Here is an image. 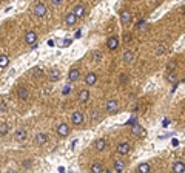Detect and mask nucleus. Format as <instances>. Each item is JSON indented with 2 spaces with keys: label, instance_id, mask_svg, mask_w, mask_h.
I'll list each match as a JSON object with an SVG mask.
<instances>
[{
  "label": "nucleus",
  "instance_id": "423d86ee",
  "mask_svg": "<svg viewBox=\"0 0 185 173\" xmlns=\"http://www.w3.org/2000/svg\"><path fill=\"white\" fill-rule=\"evenodd\" d=\"M106 46H108V49H117V46H119L117 36H111V37L106 40Z\"/></svg>",
  "mask_w": 185,
  "mask_h": 173
},
{
  "label": "nucleus",
  "instance_id": "393cba45",
  "mask_svg": "<svg viewBox=\"0 0 185 173\" xmlns=\"http://www.w3.org/2000/svg\"><path fill=\"white\" fill-rule=\"evenodd\" d=\"M91 173H102V166H100V162H92Z\"/></svg>",
  "mask_w": 185,
  "mask_h": 173
},
{
  "label": "nucleus",
  "instance_id": "2eb2a0df",
  "mask_svg": "<svg viewBox=\"0 0 185 173\" xmlns=\"http://www.w3.org/2000/svg\"><path fill=\"white\" fill-rule=\"evenodd\" d=\"M133 60H134V53H133L131 49L125 51V54H124V62H125V63H131Z\"/></svg>",
  "mask_w": 185,
  "mask_h": 173
},
{
  "label": "nucleus",
  "instance_id": "a211bd4d",
  "mask_svg": "<svg viewBox=\"0 0 185 173\" xmlns=\"http://www.w3.org/2000/svg\"><path fill=\"white\" fill-rule=\"evenodd\" d=\"M131 133H133L134 136H142V134H145V130L142 129L139 124H136V125L131 127Z\"/></svg>",
  "mask_w": 185,
  "mask_h": 173
},
{
  "label": "nucleus",
  "instance_id": "c756f323",
  "mask_svg": "<svg viewBox=\"0 0 185 173\" xmlns=\"http://www.w3.org/2000/svg\"><path fill=\"white\" fill-rule=\"evenodd\" d=\"M70 45H71V40H70V39H65V40L60 42V46H70Z\"/></svg>",
  "mask_w": 185,
  "mask_h": 173
},
{
  "label": "nucleus",
  "instance_id": "7c9ffc66",
  "mask_svg": "<svg viewBox=\"0 0 185 173\" xmlns=\"http://www.w3.org/2000/svg\"><path fill=\"white\" fill-rule=\"evenodd\" d=\"M70 91H71V86H65L63 88V94H68Z\"/></svg>",
  "mask_w": 185,
  "mask_h": 173
},
{
  "label": "nucleus",
  "instance_id": "cd10ccee",
  "mask_svg": "<svg viewBox=\"0 0 185 173\" xmlns=\"http://www.w3.org/2000/svg\"><path fill=\"white\" fill-rule=\"evenodd\" d=\"M164 45H157V48H156V54H162L164 53Z\"/></svg>",
  "mask_w": 185,
  "mask_h": 173
},
{
  "label": "nucleus",
  "instance_id": "72a5a7b5",
  "mask_svg": "<svg viewBox=\"0 0 185 173\" xmlns=\"http://www.w3.org/2000/svg\"><path fill=\"white\" fill-rule=\"evenodd\" d=\"M125 81H127V76L122 74V76H120V82H125Z\"/></svg>",
  "mask_w": 185,
  "mask_h": 173
},
{
  "label": "nucleus",
  "instance_id": "412c9836",
  "mask_svg": "<svg viewBox=\"0 0 185 173\" xmlns=\"http://www.w3.org/2000/svg\"><path fill=\"white\" fill-rule=\"evenodd\" d=\"M73 12L76 14V17H77V16L83 17V16H85V6H83V5H76V8H74Z\"/></svg>",
  "mask_w": 185,
  "mask_h": 173
},
{
  "label": "nucleus",
  "instance_id": "c85d7f7f",
  "mask_svg": "<svg viewBox=\"0 0 185 173\" xmlns=\"http://www.w3.org/2000/svg\"><path fill=\"white\" fill-rule=\"evenodd\" d=\"M167 68H168L170 71H171V70H174V68H176V62H174V60H171V62L167 65Z\"/></svg>",
  "mask_w": 185,
  "mask_h": 173
},
{
  "label": "nucleus",
  "instance_id": "0eeeda50",
  "mask_svg": "<svg viewBox=\"0 0 185 173\" xmlns=\"http://www.w3.org/2000/svg\"><path fill=\"white\" fill-rule=\"evenodd\" d=\"M57 133H59V136H62V138L68 136V134H70V127H68V124H60V125L57 127Z\"/></svg>",
  "mask_w": 185,
  "mask_h": 173
},
{
  "label": "nucleus",
  "instance_id": "5701e85b",
  "mask_svg": "<svg viewBox=\"0 0 185 173\" xmlns=\"http://www.w3.org/2000/svg\"><path fill=\"white\" fill-rule=\"evenodd\" d=\"M8 63H9V57L5 56V54H2L0 56V68H6Z\"/></svg>",
  "mask_w": 185,
  "mask_h": 173
},
{
  "label": "nucleus",
  "instance_id": "9b49d317",
  "mask_svg": "<svg viewBox=\"0 0 185 173\" xmlns=\"http://www.w3.org/2000/svg\"><path fill=\"white\" fill-rule=\"evenodd\" d=\"M94 148H96L97 152H103V150L106 148V141H105V139H97V141L94 142Z\"/></svg>",
  "mask_w": 185,
  "mask_h": 173
},
{
  "label": "nucleus",
  "instance_id": "a878e982",
  "mask_svg": "<svg viewBox=\"0 0 185 173\" xmlns=\"http://www.w3.org/2000/svg\"><path fill=\"white\" fill-rule=\"evenodd\" d=\"M57 79H59V70H51V71H49V81L54 82V81H57Z\"/></svg>",
  "mask_w": 185,
  "mask_h": 173
},
{
  "label": "nucleus",
  "instance_id": "9d476101",
  "mask_svg": "<svg viewBox=\"0 0 185 173\" xmlns=\"http://www.w3.org/2000/svg\"><path fill=\"white\" fill-rule=\"evenodd\" d=\"M76 20H77V17H76V14H74V12H68V14L65 16V23H66L68 26L74 25V23H76Z\"/></svg>",
  "mask_w": 185,
  "mask_h": 173
},
{
  "label": "nucleus",
  "instance_id": "b1692460",
  "mask_svg": "<svg viewBox=\"0 0 185 173\" xmlns=\"http://www.w3.org/2000/svg\"><path fill=\"white\" fill-rule=\"evenodd\" d=\"M167 81H168V82H171V84H176V82H178V74H176V73H173V71H171V73H168V74H167Z\"/></svg>",
  "mask_w": 185,
  "mask_h": 173
},
{
  "label": "nucleus",
  "instance_id": "2f4dec72",
  "mask_svg": "<svg viewBox=\"0 0 185 173\" xmlns=\"http://www.w3.org/2000/svg\"><path fill=\"white\" fill-rule=\"evenodd\" d=\"M34 73H36V74H34L36 77H39V76H40V70H39V68H34Z\"/></svg>",
  "mask_w": 185,
  "mask_h": 173
},
{
  "label": "nucleus",
  "instance_id": "f257e3e1",
  "mask_svg": "<svg viewBox=\"0 0 185 173\" xmlns=\"http://www.w3.org/2000/svg\"><path fill=\"white\" fill-rule=\"evenodd\" d=\"M117 110H119L117 101H116V99H110V101L106 102V111H108L110 115H114V113H117Z\"/></svg>",
  "mask_w": 185,
  "mask_h": 173
},
{
  "label": "nucleus",
  "instance_id": "f704fd0d",
  "mask_svg": "<svg viewBox=\"0 0 185 173\" xmlns=\"http://www.w3.org/2000/svg\"><path fill=\"white\" fill-rule=\"evenodd\" d=\"M182 12H184V14H185V6H184V8H182Z\"/></svg>",
  "mask_w": 185,
  "mask_h": 173
},
{
  "label": "nucleus",
  "instance_id": "c9c22d12",
  "mask_svg": "<svg viewBox=\"0 0 185 173\" xmlns=\"http://www.w3.org/2000/svg\"><path fill=\"white\" fill-rule=\"evenodd\" d=\"M9 173H16V172H14V170H11V172H9Z\"/></svg>",
  "mask_w": 185,
  "mask_h": 173
},
{
  "label": "nucleus",
  "instance_id": "aec40b11",
  "mask_svg": "<svg viewBox=\"0 0 185 173\" xmlns=\"http://www.w3.org/2000/svg\"><path fill=\"white\" fill-rule=\"evenodd\" d=\"M138 170H139V173H150L151 172V167H150L148 162H142V164H139Z\"/></svg>",
  "mask_w": 185,
  "mask_h": 173
},
{
  "label": "nucleus",
  "instance_id": "6ab92c4d",
  "mask_svg": "<svg viewBox=\"0 0 185 173\" xmlns=\"http://www.w3.org/2000/svg\"><path fill=\"white\" fill-rule=\"evenodd\" d=\"M124 169H125V162H124L122 159H116V161H114V170L117 173H120Z\"/></svg>",
  "mask_w": 185,
  "mask_h": 173
},
{
  "label": "nucleus",
  "instance_id": "6e6552de",
  "mask_svg": "<svg viewBox=\"0 0 185 173\" xmlns=\"http://www.w3.org/2000/svg\"><path fill=\"white\" fill-rule=\"evenodd\" d=\"M79 77H80V71H79L77 68H73V70L68 73V81H70V82H76Z\"/></svg>",
  "mask_w": 185,
  "mask_h": 173
},
{
  "label": "nucleus",
  "instance_id": "bb28decb",
  "mask_svg": "<svg viewBox=\"0 0 185 173\" xmlns=\"http://www.w3.org/2000/svg\"><path fill=\"white\" fill-rule=\"evenodd\" d=\"M6 133H8V125L3 124V125L0 127V134H6Z\"/></svg>",
  "mask_w": 185,
  "mask_h": 173
},
{
  "label": "nucleus",
  "instance_id": "f3484780",
  "mask_svg": "<svg viewBox=\"0 0 185 173\" xmlns=\"http://www.w3.org/2000/svg\"><path fill=\"white\" fill-rule=\"evenodd\" d=\"M17 94H19V97H20L22 101H26V99H28V91H26L25 86H19V88H17Z\"/></svg>",
  "mask_w": 185,
  "mask_h": 173
},
{
  "label": "nucleus",
  "instance_id": "4468645a",
  "mask_svg": "<svg viewBox=\"0 0 185 173\" xmlns=\"http://www.w3.org/2000/svg\"><path fill=\"white\" fill-rule=\"evenodd\" d=\"M46 141H48V134L46 133H39L36 136V144L37 145H43V144H46Z\"/></svg>",
  "mask_w": 185,
  "mask_h": 173
},
{
  "label": "nucleus",
  "instance_id": "dca6fc26",
  "mask_svg": "<svg viewBox=\"0 0 185 173\" xmlns=\"http://www.w3.org/2000/svg\"><path fill=\"white\" fill-rule=\"evenodd\" d=\"M14 136H16V141H19V142H23V141L26 139V131L20 129V130H17V131H16V134H14Z\"/></svg>",
  "mask_w": 185,
  "mask_h": 173
},
{
  "label": "nucleus",
  "instance_id": "f8f14e48",
  "mask_svg": "<svg viewBox=\"0 0 185 173\" xmlns=\"http://www.w3.org/2000/svg\"><path fill=\"white\" fill-rule=\"evenodd\" d=\"M85 82H87V85H94L96 82H97V74L96 73H88L87 74V77H85Z\"/></svg>",
  "mask_w": 185,
  "mask_h": 173
},
{
  "label": "nucleus",
  "instance_id": "f03ea898",
  "mask_svg": "<svg viewBox=\"0 0 185 173\" xmlns=\"http://www.w3.org/2000/svg\"><path fill=\"white\" fill-rule=\"evenodd\" d=\"M34 14L37 16V17H45L46 16V6L43 3H36L34 5Z\"/></svg>",
  "mask_w": 185,
  "mask_h": 173
},
{
  "label": "nucleus",
  "instance_id": "1a4fd4ad",
  "mask_svg": "<svg viewBox=\"0 0 185 173\" xmlns=\"http://www.w3.org/2000/svg\"><path fill=\"white\" fill-rule=\"evenodd\" d=\"M185 172V164L184 161H176L173 166V173H184Z\"/></svg>",
  "mask_w": 185,
  "mask_h": 173
},
{
  "label": "nucleus",
  "instance_id": "e433bc0d",
  "mask_svg": "<svg viewBox=\"0 0 185 173\" xmlns=\"http://www.w3.org/2000/svg\"><path fill=\"white\" fill-rule=\"evenodd\" d=\"M105 173H113V172H110V170H108V172H105Z\"/></svg>",
  "mask_w": 185,
  "mask_h": 173
},
{
  "label": "nucleus",
  "instance_id": "473e14b6",
  "mask_svg": "<svg viewBox=\"0 0 185 173\" xmlns=\"http://www.w3.org/2000/svg\"><path fill=\"white\" fill-rule=\"evenodd\" d=\"M168 124H170V119H164V124H162V125H164V127H167Z\"/></svg>",
  "mask_w": 185,
  "mask_h": 173
},
{
  "label": "nucleus",
  "instance_id": "39448f33",
  "mask_svg": "<svg viewBox=\"0 0 185 173\" xmlns=\"http://www.w3.org/2000/svg\"><path fill=\"white\" fill-rule=\"evenodd\" d=\"M25 42L28 43V45H34V43L37 42V34L34 31H28L25 34Z\"/></svg>",
  "mask_w": 185,
  "mask_h": 173
},
{
  "label": "nucleus",
  "instance_id": "4be33fe9",
  "mask_svg": "<svg viewBox=\"0 0 185 173\" xmlns=\"http://www.w3.org/2000/svg\"><path fill=\"white\" fill-rule=\"evenodd\" d=\"M90 99V91L88 90H82L80 93H79V101L80 102H87Z\"/></svg>",
  "mask_w": 185,
  "mask_h": 173
},
{
  "label": "nucleus",
  "instance_id": "20e7f679",
  "mask_svg": "<svg viewBox=\"0 0 185 173\" xmlns=\"http://www.w3.org/2000/svg\"><path fill=\"white\" fill-rule=\"evenodd\" d=\"M130 150H131V147H130L128 142H120L117 145V153H120V155H128Z\"/></svg>",
  "mask_w": 185,
  "mask_h": 173
},
{
  "label": "nucleus",
  "instance_id": "ddd939ff",
  "mask_svg": "<svg viewBox=\"0 0 185 173\" xmlns=\"http://www.w3.org/2000/svg\"><path fill=\"white\" fill-rule=\"evenodd\" d=\"M82 122H83V115L80 111H74V115H73V124L80 125Z\"/></svg>",
  "mask_w": 185,
  "mask_h": 173
},
{
  "label": "nucleus",
  "instance_id": "7ed1b4c3",
  "mask_svg": "<svg viewBox=\"0 0 185 173\" xmlns=\"http://www.w3.org/2000/svg\"><path fill=\"white\" fill-rule=\"evenodd\" d=\"M131 20H133V14H131L130 11L124 9V11L120 12V22H122V25H128Z\"/></svg>",
  "mask_w": 185,
  "mask_h": 173
}]
</instances>
